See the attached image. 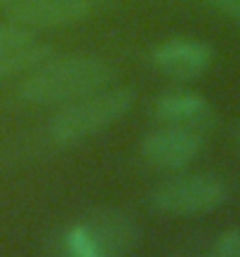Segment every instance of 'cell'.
<instances>
[{
  "instance_id": "cell-11",
  "label": "cell",
  "mask_w": 240,
  "mask_h": 257,
  "mask_svg": "<svg viewBox=\"0 0 240 257\" xmlns=\"http://www.w3.org/2000/svg\"><path fill=\"white\" fill-rule=\"evenodd\" d=\"M207 257H240V231L231 229L217 238Z\"/></svg>"
},
{
  "instance_id": "cell-4",
  "label": "cell",
  "mask_w": 240,
  "mask_h": 257,
  "mask_svg": "<svg viewBox=\"0 0 240 257\" xmlns=\"http://www.w3.org/2000/svg\"><path fill=\"white\" fill-rule=\"evenodd\" d=\"M228 201V184L212 172L177 175L151 191V208L170 217H195L221 208Z\"/></svg>"
},
{
  "instance_id": "cell-14",
  "label": "cell",
  "mask_w": 240,
  "mask_h": 257,
  "mask_svg": "<svg viewBox=\"0 0 240 257\" xmlns=\"http://www.w3.org/2000/svg\"><path fill=\"white\" fill-rule=\"evenodd\" d=\"M238 142H240V133H238Z\"/></svg>"
},
{
  "instance_id": "cell-3",
  "label": "cell",
  "mask_w": 240,
  "mask_h": 257,
  "mask_svg": "<svg viewBox=\"0 0 240 257\" xmlns=\"http://www.w3.org/2000/svg\"><path fill=\"white\" fill-rule=\"evenodd\" d=\"M134 97L130 87H104L64 104L47 123V137L57 147H76L118 123L132 109Z\"/></svg>"
},
{
  "instance_id": "cell-1",
  "label": "cell",
  "mask_w": 240,
  "mask_h": 257,
  "mask_svg": "<svg viewBox=\"0 0 240 257\" xmlns=\"http://www.w3.org/2000/svg\"><path fill=\"white\" fill-rule=\"evenodd\" d=\"M113 69L90 55L50 57L19 83V99L31 106H64L109 87Z\"/></svg>"
},
{
  "instance_id": "cell-10",
  "label": "cell",
  "mask_w": 240,
  "mask_h": 257,
  "mask_svg": "<svg viewBox=\"0 0 240 257\" xmlns=\"http://www.w3.org/2000/svg\"><path fill=\"white\" fill-rule=\"evenodd\" d=\"M29 43H36V36L31 33V29L17 26V24H12V22L0 24V52L29 45Z\"/></svg>"
},
{
  "instance_id": "cell-12",
  "label": "cell",
  "mask_w": 240,
  "mask_h": 257,
  "mask_svg": "<svg viewBox=\"0 0 240 257\" xmlns=\"http://www.w3.org/2000/svg\"><path fill=\"white\" fill-rule=\"evenodd\" d=\"M207 3L212 8H217L221 15L240 22V0H207Z\"/></svg>"
},
{
  "instance_id": "cell-2",
  "label": "cell",
  "mask_w": 240,
  "mask_h": 257,
  "mask_svg": "<svg viewBox=\"0 0 240 257\" xmlns=\"http://www.w3.org/2000/svg\"><path fill=\"white\" fill-rule=\"evenodd\" d=\"M139 222L120 208L87 212L71 234H64L47 250V257H130L139 245Z\"/></svg>"
},
{
  "instance_id": "cell-7",
  "label": "cell",
  "mask_w": 240,
  "mask_h": 257,
  "mask_svg": "<svg viewBox=\"0 0 240 257\" xmlns=\"http://www.w3.org/2000/svg\"><path fill=\"white\" fill-rule=\"evenodd\" d=\"M151 62L160 73L174 80H195L212 66L214 50L195 38H170L155 47Z\"/></svg>"
},
{
  "instance_id": "cell-13",
  "label": "cell",
  "mask_w": 240,
  "mask_h": 257,
  "mask_svg": "<svg viewBox=\"0 0 240 257\" xmlns=\"http://www.w3.org/2000/svg\"><path fill=\"white\" fill-rule=\"evenodd\" d=\"M12 3H17V0H0V10H8Z\"/></svg>"
},
{
  "instance_id": "cell-9",
  "label": "cell",
  "mask_w": 240,
  "mask_h": 257,
  "mask_svg": "<svg viewBox=\"0 0 240 257\" xmlns=\"http://www.w3.org/2000/svg\"><path fill=\"white\" fill-rule=\"evenodd\" d=\"M52 57V47L45 43H29V45L15 47V50H5L0 52V80H8L17 73L31 71L47 62Z\"/></svg>"
},
{
  "instance_id": "cell-5",
  "label": "cell",
  "mask_w": 240,
  "mask_h": 257,
  "mask_svg": "<svg viewBox=\"0 0 240 257\" xmlns=\"http://www.w3.org/2000/svg\"><path fill=\"white\" fill-rule=\"evenodd\" d=\"M202 133L179 125H165L153 133H148L139 144V154L148 165L177 170L188 165L202 151Z\"/></svg>"
},
{
  "instance_id": "cell-8",
  "label": "cell",
  "mask_w": 240,
  "mask_h": 257,
  "mask_svg": "<svg viewBox=\"0 0 240 257\" xmlns=\"http://www.w3.org/2000/svg\"><path fill=\"white\" fill-rule=\"evenodd\" d=\"M155 120L165 125H179V127H191L198 133H205L217 123V113L212 109L202 94L186 92V90H174L165 92L155 99L153 106Z\"/></svg>"
},
{
  "instance_id": "cell-6",
  "label": "cell",
  "mask_w": 240,
  "mask_h": 257,
  "mask_svg": "<svg viewBox=\"0 0 240 257\" xmlns=\"http://www.w3.org/2000/svg\"><path fill=\"white\" fill-rule=\"evenodd\" d=\"M94 12V0H17L8 19L24 29H57L83 22Z\"/></svg>"
}]
</instances>
